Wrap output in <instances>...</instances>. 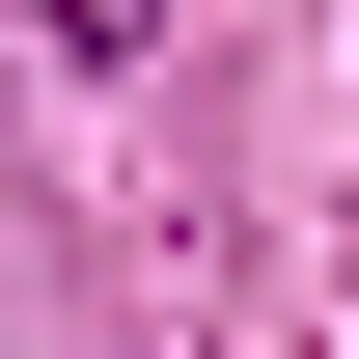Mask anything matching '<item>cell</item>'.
Instances as JSON below:
<instances>
[{
	"label": "cell",
	"mask_w": 359,
	"mask_h": 359,
	"mask_svg": "<svg viewBox=\"0 0 359 359\" xmlns=\"http://www.w3.org/2000/svg\"><path fill=\"white\" fill-rule=\"evenodd\" d=\"M138 28H166V0H55V55H138Z\"/></svg>",
	"instance_id": "obj_1"
}]
</instances>
